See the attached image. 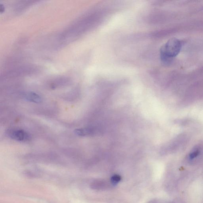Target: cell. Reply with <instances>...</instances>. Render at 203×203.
Returning <instances> with one entry per match:
<instances>
[{"label": "cell", "mask_w": 203, "mask_h": 203, "mask_svg": "<svg viewBox=\"0 0 203 203\" xmlns=\"http://www.w3.org/2000/svg\"><path fill=\"white\" fill-rule=\"evenodd\" d=\"M181 41L176 38H171L163 44L160 49V58L164 63H169L177 56L181 50Z\"/></svg>", "instance_id": "6da1fadb"}, {"label": "cell", "mask_w": 203, "mask_h": 203, "mask_svg": "<svg viewBox=\"0 0 203 203\" xmlns=\"http://www.w3.org/2000/svg\"><path fill=\"white\" fill-rule=\"evenodd\" d=\"M7 133L10 137L17 141H28L31 138L30 135L27 132L21 129H10Z\"/></svg>", "instance_id": "7a4b0ae2"}, {"label": "cell", "mask_w": 203, "mask_h": 203, "mask_svg": "<svg viewBox=\"0 0 203 203\" xmlns=\"http://www.w3.org/2000/svg\"><path fill=\"white\" fill-rule=\"evenodd\" d=\"M24 98L29 101L39 103L41 102V99L39 95L35 93L30 92L26 93L24 95Z\"/></svg>", "instance_id": "3957f363"}, {"label": "cell", "mask_w": 203, "mask_h": 203, "mask_svg": "<svg viewBox=\"0 0 203 203\" xmlns=\"http://www.w3.org/2000/svg\"><path fill=\"white\" fill-rule=\"evenodd\" d=\"M122 179V177L120 175H114L112 176L111 178V182L112 184L113 185H116L118 183L120 182Z\"/></svg>", "instance_id": "277c9868"}, {"label": "cell", "mask_w": 203, "mask_h": 203, "mask_svg": "<svg viewBox=\"0 0 203 203\" xmlns=\"http://www.w3.org/2000/svg\"><path fill=\"white\" fill-rule=\"evenodd\" d=\"M199 154V151L198 150L194 151V152L190 153V158L191 159H194V158H195L196 157L198 156Z\"/></svg>", "instance_id": "5b68a950"}]
</instances>
